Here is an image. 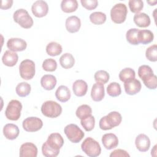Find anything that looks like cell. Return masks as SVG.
<instances>
[{
  "label": "cell",
  "instance_id": "16",
  "mask_svg": "<svg viewBox=\"0 0 157 157\" xmlns=\"http://www.w3.org/2000/svg\"><path fill=\"white\" fill-rule=\"evenodd\" d=\"M135 144L139 151L141 152H145L150 148V140L147 135L144 134H140L136 138Z\"/></svg>",
  "mask_w": 157,
  "mask_h": 157
},
{
  "label": "cell",
  "instance_id": "22",
  "mask_svg": "<svg viewBox=\"0 0 157 157\" xmlns=\"http://www.w3.org/2000/svg\"><path fill=\"white\" fill-rule=\"evenodd\" d=\"M18 59V56L17 53L10 50H6L2 57V61L3 64L9 67L15 66L17 64Z\"/></svg>",
  "mask_w": 157,
  "mask_h": 157
},
{
  "label": "cell",
  "instance_id": "43",
  "mask_svg": "<svg viewBox=\"0 0 157 157\" xmlns=\"http://www.w3.org/2000/svg\"><path fill=\"white\" fill-rule=\"evenodd\" d=\"M129 153L124 150L117 149L113 151L110 154V157H129Z\"/></svg>",
  "mask_w": 157,
  "mask_h": 157
},
{
  "label": "cell",
  "instance_id": "11",
  "mask_svg": "<svg viewBox=\"0 0 157 157\" xmlns=\"http://www.w3.org/2000/svg\"><path fill=\"white\" fill-rule=\"evenodd\" d=\"M31 10L35 17L41 18L47 14L48 11V6L45 1L38 0L34 2L32 5Z\"/></svg>",
  "mask_w": 157,
  "mask_h": 157
},
{
  "label": "cell",
  "instance_id": "21",
  "mask_svg": "<svg viewBox=\"0 0 157 157\" xmlns=\"http://www.w3.org/2000/svg\"><path fill=\"white\" fill-rule=\"evenodd\" d=\"M72 90L74 94L78 97L83 96L88 90V85L83 80H77L72 85Z\"/></svg>",
  "mask_w": 157,
  "mask_h": 157
},
{
  "label": "cell",
  "instance_id": "8",
  "mask_svg": "<svg viewBox=\"0 0 157 157\" xmlns=\"http://www.w3.org/2000/svg\"><path fill=\"white\" fill-rule=\"evenodd\" d=\"M64 132L67 139L72 143H78L83 138L85 134L83 131L75 124L67 125L64 129Z\"/></svg>",
  "mask_w": 157,
  "mask_h": 157
},
{
  "label": "cell",
  "instance_id": "38",
  "mask_svg": "<svg viewBox=\"0 0 157 157\" xmlns=\"http://www.w3.org/2000/svg\"><path fill=\"white\" fill-rule=\"evenodd\" d=\"M128 4L129 9L132 13H139L144 7V2L141 0H130Z\"/></svg>",
  "mask_w": 157,
  "mask_h": 157
},
{
  "label": "cell",
  "instance_id": "46",
  "mask_svg": "<svg viewBox=\"0 0 157 157\" xmlns=\"http://www.w3.org/2000/svg\"><path fill=\"white\" fill-rule=\"evenodd\" d=\"M156 145H155V146H154V147H153V149H152V150H151V155H153V153H155V156H156Z\"/></svg>",
  "mask_w": 157,
  "mask_h": 157
},
{
  "label": "cell",
  "instance_id": "27",
  "mask_svg": "<svg viewBox=\"0 0 157 157\" xmlns=\"http://www.w3.org/2000/svg\"><path fill=\"white\" fill-rule=\"evenodd\" d=\"M59 63L64 69H70L72 67L75 63V59L72 54L69 53H64L59 58Z\"/></svg>",
  "mask_w": 157,
  "mask_h": 157
},
{
  "label": "cell",
  "instance_id": "7",
  "mask_svg": "<svg viewBox=\"0 0 157 157\" xmlns=\"http://www.w3.org/2000/svg\"><path fill=\"white\" fill-rule=\"evenodd\" d=\"M22 109L21 103L15 99L11 100L6 109L5 115L8 120L16 121L19 119L21 115V111Z\"/></svg>",
  "mask_w": 157,
  "mask_h": 157
},
{
  "label": "cell",
  "instance_id": "4",
  "mask_svg": "<svg viewBox=\"0 0 157 157\" xmlns=\"http://www.w3.org/2000/svg\"><path fill=\"white\" fill-rule=\"evenodd\" d=\"M41 112L48 118H56L62 112L61 106L55 101H47L44 102L41 106Z\"/></svg>",
  "mask_w": 157,
  "mask_h": 157
},
{
  "label": "cell",
  "instance_id": "20",
  "mask_svg": "<svg viewBox=\"0 0 157 157\" xmlns=\"http://www.w3.org/2000/svg\"><path fill=\"white\" fill-rule=\"evenodd\" d=\"M18 127L12 123L6 124L3 128V134L5 137L9 140H14L19 135Z\"/></svg>",
  "mask_w": 157,
  "mask_h": 157
},
{
  "label": "cell",
  "instance_id": "9",
  "mask_svg": "<svg viewBox=\"0 0 157 157\" xmlns=\"http://www.w3.org/2000/svg\"><path fill=\"white\" fill-rule=\"evenodd\" d=\"M19 72L21 77L25 80L33 78L36 72L34 62L28 59L22 61L19 66Z\"/></svg>",
  "mask_w": 157,
  "mask_h": 157
},
{
  "label": "cell",
  "instance_id": "41",
  "mask_svg": "<svg viewBox=\"0 0 157 157\" xmlns=\"http://www.w3.org/2000/svg\"><path fill=\"white\" fill-rule=\"evenodd\" d=\"M146 58L150 61L155 62L157 60V46L156 44L150 46L145 52Z\"/></svg>",
  "mask_w": 157,
  "mask_h": 157
},
{
  "label": "cell",
  "instance_id": "19",
  "mask_svg": "<svg viewBox=\"0 0 157 157\" xmlns=\"http://www.w3.org/2000/svg\"><path fill=\"white\" fill-rule=\"evenodd\" d=\"M105 96L104 86L103 84L96 82L94 83L91 88V96L94 101L99 102L103 99Z\"/></svg>",
  "mask_w": 157,
  "mask_h": 157
},
{
  "label": "cell",
  "instance_id": "37",
  "mask_svg": "<svg viewBox=\"0 0 157 157\" xmlns=\"http://www.w3.org/2000/svg\"><path fill=\"white\" fill-rule=\"evenodd\" d=\"M94 78L96 82L100 83L104 85L107 82H108L110 76L109 73L107 71H103V70H99L96 72L94 75Z\"/></svg>",
  "mask_w": 157,
  "mask_h": 157
},
{
  "label": "cell",
  "instance_id": "42",
  "mask_svg": "<svg viewBox=\"0 0 157 157\" xmlns=\"http://www.w3.org/2000/svg\"><path fill=\"white\" fill-rule=\"evenodd\" d=\"M80 2L83 7L89 10L94 9L98 5L97 0H81Z\"/></svg>",
  "mask_w": 157,
  "mask_h": 157
},
{
  "label": "cell",
  "instance_id": "35",
  "mask_svg": "<svg viewBox=\"0 0 157 157\" xmlns=\"http://www.w3.org/2000/svg\"><path fill=\"white\" fill-rule=\"evenodd\" d=\"M107 93L111 97H117L121 93L120 85L117 82H111L107 86Z\"/></svg>",
  "mask_w": 157,
  "mask_h": 157
},
{
  "label": "cell",
  "instance_id": "34",
  "mask_svg": "<svg viewBox=\"0 0 157 157\" xmlns=\"http://www.w3.org/2000/svg\"><path fill=\"white\" fill-rule=\"evenodd\" d=\"M91 113L92 109L91 107L87 104H83L80 105L75 112L76 116L80 120L88 116L91 115Z\"/></svg>",
  "mask_w": 157,
  "mask_h": 157
},
{
  "label": "cell",
  "instance_id": "31",
  "mask_svg": "<svg viewBox=\"0 0 157 157\" xmlns=\"http://www.w3.org/2000/svg\"><path fill=\"white\" fill-rule=\"evenodd\" d=\"M31 89V85L28 83L21 82L17 85L15 91L20 97H26L30 93Z\"/></svg>",
  "mask_w": 157,
  "mask_h": 157
},
{
  "label": "cell",
  "instance_id": "40",
  "mask_svg": "<svg viewBox=\"0 0 157 157\" xmlns=\"http://www.w3.org/2000/svg\"><path fill=\"white\" fill-rule=\"evenodd\" d=\"M42 152L44 156L46 157H56L59 153V150H56L48 145L45 142L42 147Z\"/></svg>",
  "mask_w": 157,
  "mask_h": 157
},
{
  "label": "cell",
  "instance_id": "12",
  "mask_svg": "<svg viewBox=\"0 0 157 157\" xmlns=\"http://www.w3.org/2000/svg\"><path fill=\"white\" fill-rule=\"evenodd\" d=\"M37 155V148L31 142L23 144L20 148V157H36Z\"/></svg>",
  "mask_w": 157,
  "mask_h": 157
},
{
  "label": "cell",
  "instance_id": "17",
  "mask_svg": "<svg viewBox=\"0 0 157 157\" xmlns=\"http://www.w3.org/2000/svg\"><path fill=\"white\" fill-rule=\"evenodd\" d=\"M102 143L104 147L107 150L116 148L118 145V139L113 133L105 134L102 137Z\"/></svg>",
  "mask_w": 157,
  "mask_h": 157
},
{
  "label": "cell",
  "instance_id": "44",
  "mask_svg": "<svg viewBox=\"0 0 157 157\" xmlns=\"http://www.w3.org/2000/svg\"><path fill=\"white\" fill-rule=\"evenodd\" d=\"M13 4V1L12 0H3L1 2V9H8L10 8L12 6Z\"/></svg>",
  "mask_w": 157,
  "mask_h": 157
},
{
  "label": "cell",
  "instance_id": "33",
  "mask_svg": "<svg viewBox=\"0 0 157 157\" xmlns=\"http://www.w3.org/2000/svg\"><path fill=\"white\" fill-rule=\"evenodd\" d=\"M90 20L94 25H102L106 21V15L101 12H94L90 14Z\"/></svg>",
  "mask_w": 157,
  "mask_h": 157
},
{
  "label": "cell",
  "instance_id": "23",
  "mask_svg": "<svg viewBox=\"0 0 157 157\" xmlns=\"http://www.w3.org/2000/svg\"><path fill=\"white\" fill-rule=\"evenodd\" d=\"M71 91L67 86L65 85L59 86L55 91L56 99L62 102H66L71 98Z\"/></svg>",
  "mask_w": 157,
  "mask_h": 157
},
{
  "label": "cell",
  "instance_id": "28",
  "mask_svg": "<svg viewBox=\"0 0 157 157\" xmlns=\"http://www.w3.org/2000/svg\"><path fill=\"white\" fill-rule=\"evenodd\" d=\"M78 6L76 0H63L61 3V9L64 12L71 13L77 9Z\"/></svg>",
  "mask_w": 157,
  "mask_h": 157
},
{
  "label": "cell",
  "instance_id": "3",
  "mask_svg": "<svg viewBox=\"0 0 157 157\" xmlns=\"http://www.w3.org/2000/svg\"><path fill=\"white\" fill-rule=\"evenodd\" d=\"M82 151L90 157L98 156L101 152L99 144L91 137L86 138L81 145Z\"/></svg>",
  "mask_w": 157,
  "mask_h": 157
},
{
  "label": "cell",
  "instance_id": "10",
  "mask_svg": "<svg viewBox=\"0 0 157 157\" xmlns=\"http://www.w3.org/2000/svg\"><path fill=\"white\" fill-rule=\"evenodd\" d=\"M23 128L27 132H36L40 129L43 122L39 118L31 117L26 118L23 121Z\"/></svg>",
  "mask_w": 157,
  "mask_h": 157
},
{
  "label": "cell",
  "instance_id": "26",
  "mask_svg": "<svg viewBox=\"0 0 157 157\" xmlns=\"http://www.w3.org/2000/svg\"><path fill=\"white\" fill-rule=\"evenodd\" d=\"M154 35L153 33L148 29H143L139 30L138 39L139 44L141 43L142 44H148L151 42L153 40Z\"/></svg>",
  "mask_w": 157,
  "mask_h": 157
},
{
  "label": "cell",
  "instance_id": "36",
  "mask_svg": "<svg viewBox=\"0 0 157 157\" xmlns=\"http://www.w3.org/2000/svg\"><path fill=\"white\" fill-rule=\"evenodd\" d=\"M80 123L86 131H91L95 125V119L92 115L88 116L81 119Z\"/></svg>",
  "mask_w": 157,
  "mask_h": 157
},
{
  "label": "cell",
  "instance_id": "14",
  "mask_svg": "<svg viewBox=\"0 0 157 157\" xmlns=\"http://www.w3.org/2000/svg\"><path fill=\"white\" fill-rule=\"evenodd\" d=\"M124 83L125 92L129 95H135L141 90L142 85L140 82L136 78L131 79Z\"/></svg>",
  "mask_w": 157,
  "mask_h": 157
},
{
  "label": "cell",
  "instance_id": "29",
  "mask_svg": "<svg viewBox=\"0 0 157 157\" xmlns=\"http://www.w3.org/2000/svg\"><path fill=\"white\" fill-rule=\"evenodd\" d=\"M63 48L61 45L56 42H51L48 43L46 47L47 53L52 56L59 55L61 53Z\"/></svg>",
  "mask_w": 157,
  "mask_h": 157
},
{
  "label": "cell",
  "instance_id": "6",
  "mask_svg": "<svg viewBox=\"0 0 157 157\" xmlns=\"http://www.w3.org/2000/svg\"><path fill=\"white\" fill-rule=\"evenodd\" d=\"M127 13V7L124 4H116L112 7L110 10L111 19L117 24L122 23L125 21Z\"/></svg>",
  "mask_w": 157,
  "mask_h": 157
},
{
  "label": "cell",
  "instance_id": "45",
  "mask_svg": "<svg viewBox=\"0 0 157 157\" xmlns=\"http://www.w3.org/2000/svg\"><path fill=\"white\" fill-rule=\"evenodd\" d=\"M147 2L150 4V6H155V5L156 4L157 1H147Z\"/></svg>",
  "mask_w": 157,
  "mask_h": 157
},
{
  "label": "cell",
  "instance_id": "15",
  "mask_svg": "<svg viewBox=\"0 0 157 157\" xmlns=\"http://www.w3.org/2000/svg\"><path fill=\"white\" fill-rule=\"evenodd\" d=\"M49 147L56 150H59L64 144V139L59 133H52L46 141Z\"/></svg>",
  "mask_w": 157,
  "mask_h": 157
},
{
  "label": "cell",
  "instance_id": "18",
  "mask_svg": "<svg viewBox=\"0 0 157 157\" xmlns=\"http://www.w3.org/2000/svg\"><path fill=\"white\" fill-rule=\"evenodd\" d=\"M65 26L67 31L71 33H74L80 28L81 21L78 17L72 15L67 18L65 23Z\"/></svg>",
  "mask_w": 157,
  "mask_h": 157
},
{
  "label": "cell",
  "instance_id": "1",
  "mask_svg": "<svg viewBox=\"0 0 157 157\" xmlns=\"http://www.w3.org/2000/svg\"><path fill=\"white\" fill-rule=\"evenodd\" d=\"M139 77L144 85L150 90H155L157 86V78L152 69L147 65H142L138 69Z\"/></svg>",
  "mask_w": 157,
  "mask_h": 157
},
{
  "label": "cell",
  "instance_id": "30",
  "mask_svg": "<svg viewBox=\"0 0 157 157\" xmlns=\"http://www.w3.org/2000/svg\"><path fill=\"white\" fill-rule=\"evenodd\" d=\"M139 29L137 28H131L128 30L126 34V37L127 41L131 45H139V39H138V35H139Z\"/></svg>",
  "mask_w": 157,
  "mask_h": 157
},
{
  "label": "cell",
  "instance_id": "13",
  "mask_svg": "<svg viewBox=\"0 0 157 157\" xmlns=\"http://www.w3.org/2000/svg\"><path fill=\"white\" fill-rule=\"evenodd\" d=\"M7 47L12 52H21L26 48V41L20 38H10L7 42Z\"/></svg>",
  "mask_w": 157,
  "mask_h": 157
},
{
  "label": "cell",
  "instance_id": "39",
  "mask_svg": "<svg viewBox=\"0 0 157 157\" xmlns=\"http://www.w3.org/2000/svg\"><path fill=\"white\" fill-rule=\"evenodd\" d=\"M42 68L47 72L55 71L57 68V63L53 58H48L45 59L42 63Z\"/></svg>",
  "mask_w": 157,
  "mask_h": 157
},
{
  "label": "cell",
  "instance_id": "32",
  "mask_svg": "<svg viewBox=\"0 0 157 157\" xmlns=\"http://www.w3.org/2000/svg\"><path fill=\"white\" fill-rule=\"evenodd\" d=\"M135 71L130 67L124 68L119 73V78L121 82H123L132 78H135Z\"/></svg>",
  "mask_w": 157,
  "mask_h": 157
},
{
  "label": "cell",
  "instance_id": "24",
  "mask_svg": "<svg viewBox=\"0 0 157 157\" xmlns=\"http://www.w3.org/2000/svg\"><path fill=\"white\" fill-rule=\"evenodd\" d=\"M56 77L51 74H46L42 76L40 80L41 86L46 90H53L56 85Z\"/></svg>",
  "mask_w": 157,
  "mask_h": 157
},
{
  "label": "cell",
  "instance_id": "5",
  "mask_svg": "<svg viewBox=\"0 0 157 157\" xmlns=\"http://www.w3.org/2000/svg\"><path fill=\"white\" fill-rule=\"evenodd\" d=\"M14 21L17 23L21 27L25 29H28L33 25V20L29 15L28 11L24 9H19L17 10L13 15Z\"/></svg>",
  "mask_w": 157,
  "mask_h": 157
},
{
  "label": "cell",
  "instance_id": "25",
  "mask_svg": "<svg viewBox=\"0 0 157 157\" xmlns=\"http://www.w3.org/2000/svg\"><path fill=\"white\" fill-rule=\"evenodd\" d=\"M133 20L135 24L140 28H146L150 25V18L145 13H136Z\"/></svg>",
  "mask_w": 157,
  "mask_h": 157
},
{
  "label": "cell",
  "instance_id": "2",
  "mask_svg": "<svg viewBox=\"0 0 157 157\" xmlns=\"http://www.w3.org/2000/svg\"><path fill=\"white\" fill-rule=\"evenodd\" d=\"M122 120L121 114L116 111H113L103 117L99 120V128L102 130L111 129L118 126Z\"/></svg>",
  "mask_w": 157,
  "mask_h": 157
}]
</instances>
